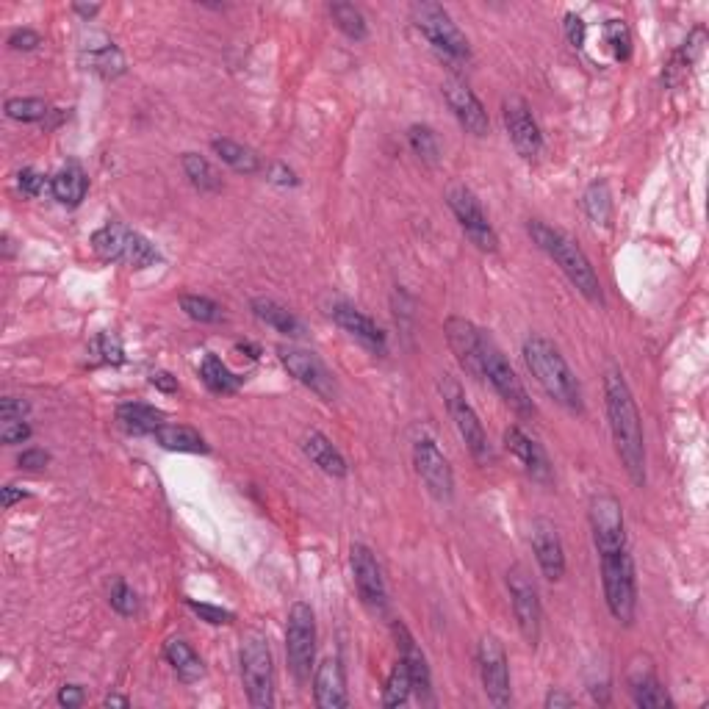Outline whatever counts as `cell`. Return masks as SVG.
<instances>
[{
    "label": "cell",
    "instance_id": "f1b7e54d",
    "mask_svg": "<svg viewBox=\"0 0 709 709\" xmlns=\"http://www.w3.org/2000/svg\"><path fill=\"white\" fill-rule=\"evenodd\" d=\"M86 192H89V178H86V172L78 164H67V167H61L50 178V194L61 205H67V208H75V205L84 203Z\"/></svg>",
    "mask_w": 709,
    "mask_h": 709
},
{
    "label": "cell",
    "instance_id": "7bdbcfd3",
    "mask_svg": "<svg viewBox=\"0 0 709 709\" xmlns=\"http://www.w3.org/2000/svg\"><path fill=\"white\" fill-rule=\"evenodd\" d=\"M181 311L194 319V322H203V325H214L222 319V308L217 302L208 300V297H197V294H186L181 297Z\"/></svg>",
    "mask_w": 709,
    "mask_h": 709
},
{
    "label": "cell",
    "instance_id": "60d3db41",
    "mask_svg": "<svg viewBox=\"0 0 709 709\" xmlns=\"http://www.w3.org/2000/svg\"><path fill=\"white\" fill-rule=\"evenodd\" d=\"M408 142L413 147V153L427 161V164H438L441 156V147H438V136L430 125H410L408 128Z\"/></svg>",
    "mask_w": 709,
    "mask_h": 709
},
{
    "label": "cell",
    "instance_id": "30bf717a",
    "mask_svg": "<svg viewBox=\"0 0 709 709\" xmlns=\"http://www.w3.org/2000/svg\"><path fill=\"white\" fill-rule=\"evenodd\" d=\"M286 657L294 679L305 685L311 679L313 657H316V615L311 604L297 601L291 604L289 621H286Z\"/></svg>",
    "mask_w": 709,
    "mask_h": 709
},
{
    "label": "cell",
    "instance_id": "e575fe53",
    "mask_svg": "<svg viewBox=\"0 0 709 709\" xmlns=\"http://www.w3.org/2000/svg\"><path fill=\"white\" fill-rule=\"evenodd\" d=\"M181 167L194 189H200V192L205 194H214L222 189V178H219V172L214 169V164H211L208 158L200 156V153H183Z\"/></svg>",
    "mask_w": 709,
    "mask_h": 709
},
{
    "label": "cell",
    "instance_id": "db71d44e",
    "mask_svg": "<svg viewBox=\"0 0 709 709\" xmlns=\"http://www.w3.org/2000/svg\"><path fill=\"white\" fill-rule=\"evenodd\" d=\"M9 45L14 50H37L42 45V37H39L37 31H31V28H23V31H14L12 37H9Z\"/></svg>",
    "mask_w": 709,
    "mask_h": 709
},
{
    "label": "cell",
    "instance_id": "bcb514c9",
    "mask_svg": "<svg viewBox=\"0 0 709 709\" xmlns=\"http://www.w3.org/2000/svg\"><path fill=\"white\" fill-rule=\"evenodd\" d=\"M17 186H20V192L28 194V197H39L45 189H50V181L42 172H37V169H23V172L17 175Z\"/></svg>",
    "mask_w": 709,
    "mask_h": 709
},
{
    "label": "cell",
    "instance_id": "ba28073f",
    "mask_svg": "<svg viewBox=\"0 0 709 709\" xmlns=\"http://www.w3.org/2000/svg\"><path fill=\"white\" fill-rule=\"evenodd\" d=\"M413 25L419 28L421 34L427 37V42L433 45L441 56H446L449 61H469L471 48L466 34L457 28V23L449 17L441 3H430V0H421L410 9Z\"/></svg>",
    "mask_w": 709,
    "mask_h": 709
},
{
    "label": "cell",
    "instance_id": "ffe728a7",
    "mask_svg": "<svg viewBox=\"0 0 709 709\" xmlns=\"http://www.w3.org/2000/svg\"><path fill=\"white\" fill-rule=\"evenodd\" d=\"M529 543H532V554L538 560L543 577L549 582H560L565 577V549L563 541H560V532L549 518H535L532 521Z\"/></svg>",
    "mask_w": 709,
    "mask_h": 709
},
{
    "label": "cell",
    "instance_id": "91938a15",
    "mask_svg": "<svg viewBox=\"0 0 709 709\" xmlns=\"http://www.w3.org/2000/svg\"><path fill=\"white\" fill-rule=\"evenodd\" d=\"M75 12L81 14V17H86V20H92L97 12H100V6H84V3H75L73 6Z\"/></svg>",
    "mask_w": 709,
    "mask_h": 709
},
{
    "label": "cell",
    "instance_id": "3957f363",
    "mask_svg": "<svg viewBox=\"0 0 709 709\" xmlns=\"http://www.w3.org/2000/svg\"><path fill=\"white\" fill-rule=\"evenodd\" d=\"M527 233L532 236V241L541 247L543 253L549 255L554 264L563 269V275L571 280V286H574L585 300L593 302V305H601V302H604L599 275H596L590 258L585 255V250L579 247L577 241L571 239L568 233H563V230L541 222V219H532L527 225Z\"/></svg>",
    "mask_w": 709,
    "mask_h": 709
},
{
    "label": "cell",
    "instance_id": "5bb4252c",
    "mask_svg": "<svg viewBox=\"0 0 709 709\" xmlns=\"http://www.w3.org/2000/svg\"><path fill=\"white\" fill-rule=\"evenodd\" d=\"M413 466H416V474L424 482V488L433 493V499L452 502V496H455V474H452L449 460H446L444 452L438 449L433 438H416L413 441Z\"/></svg>",
    "mask_w": 709,
    "mask_h": 709
},
{
    "label": "cell",
    "instance_id": "d590c367",
    "mask_svg": "<svg viewBox=\"0 0 709 709\" xmlns=\"http://www.w3.org/2000/svg\"><path fill=\"white\" fill-rule=\"evenodd\" d=\"M200 377H203V383L214 391V394H236L241 388V380L239 374H233L222 363V358H217V355H205V361L200 363Z\"/></svg>",
    "mask_w": 709,
    "mask_h": 709
},
{
    "label": "cell",
    "instance_id": "2e32d148",
    "mask_svg": "<svg viewBox=\"0 0 709 709\" xmlns=\"http://www.w3.org/2000/svg\"><path fill=\"white\" fill-rule=\"evenodd\" d=\"M277 355H280V363L289 369L291 377H297V383L311 388L316 397H322L325 402H333L338 397L336 377H333V372L327 369L325 363L319 361V355H313V352L300 347H280Z\"/></svg>",
    "mask_w": 709,
    "mask_h": 709
},
{
    "label": "cell",
    "instance_id": "4dcf8cb0",
    "mask_svg": "<svg viewBox=\"0 0 709 709\" xmlns=\"http://www.w3.org/2000/svg\"><path fill=\"white\" fill-rule=\"evenodd\" d=\"M156 444L167 452H189V455H205L208 452V444L205 438L194 427H186V424H161L156 433Z\"/></svg>",
    "mask_w": 709,
    "mask_h": 709
},
{
    "label": "cell",
    "instance_id": "f6af8a7d",
    "mask_svg": "<svg viewBox=\"0 0 709 709\" xmlns=\"http://www.w3.org/2000/svg\"><path fill=\"white\" fill-rule=\"evenodd\" d=\"M186 604H189V610H192L194 615H200V618H203L205 624L225 626L233 621V613H230V610H222V607H214V604H200V601H194V599H189Z\"/></svg>",
    "mask_w": 709,
    "mask_h": 709
},
{
    "label": "cell",
    "instance_id": "c3c4849f",
    "mask_svg": "<svg viewBox=\"0 0 709 709\" xmlns=\"http://www.w3.org/2000/svg\"><path fill=\"white\" fill-rule=\"evenodd\" d=\"M565 37L574 48H585V39H588V25L577 14H565Z\"/></svg>",
    "mask_w": 709,
    "mask_h": 709
},
{
    "label": "cell",
    "instance_id": "11a10c76",
    "mask_svg": "<svg viewBox=\"0 0 709 709\" xmlns=\"http://www.w3.org/2000/svg\"><path fill=\"white\" fill-rule=\"evenodd\" d=\"M59 704L61 707L73 709L84 704V687L81 685H64L59 690Z\"/></svg>",
    "mask_w": 709,
    "mask_h": 709
},
{
    "label": "cell",
    "instance_id": "d6a6232c",
    "mask_svg": "<svg viewBox=\"0 0 709 709\" xmlns=\"http://www.w3.org/2000/svg\"><path fill=\"white\" fill-rule=\"evenodd\" d=\"M253 313L264 322V325H269L272 330H277V333H283V336H291L297 338L305 333V327H302V322L294 316V313L286 308V305H280L277 300H269V297H255L253 300Z\"/></svg>",
    "mask_w": 709,
    "mask_h": 709
},
{
    "label": "cell",
    "instance_id": "ac0fdd59",
    "mask_svg": "<svg viewBox=\"0 0 709 709\" xmlns=\"http://www.w3.org/2000/svg\"><path fill=\"white\" fill-rule=\"evenodd\" d=\"M502 117H505V128L510 142L516 147V153L521 158H532L541 156L543 150V133L538 128V122L532 117V109L521 97H505L502 103Z\"/></svg>",
    "mask_w": 709,
    "mask_h": 709
},
{
    "label": "cell",
    "instance_id": "ab89813d",
    "mask_svg": "<svg viewBox=\"0 0 709 709\" xmlns=\"http://www.w3.org/2000/svg\"><path fill=\"white\" fill-rule=\"evenodd\" d=\"M3 109L9 120L17 122H42L50 114L48 103L39 97H9Z\"/></svg>",
    "mask_w": 709,
    "mask_h": 709
},
{
    "label": "cell",
    "instance_id": "277c9868",
    "mask_svg": "<svg viewBox=\"0 0 709 709\" xmlns=\"http://www.w3.org/2000/svg\"><path fill=\"white\" fill-rule=\"evenodd\" d=\"M599 560L607 610L618 624L629 626L637 613V579L632 554L629 549H621V552L599 554Z\"/></svg>",
    "mask_w": 709,
    "mask_h": 709
},
{
    "label": "cell",
    "instance_id": "1f68e13d",
    "mask_svg": "<svg viewBox=\"0 0 709 709\" xmlns=\"http://www.w3.org/2000/svg\"><path fill=\"white\" fill-rule=\"evenodd\" d=\"M164 657H167V662L172 665V671L178 673V679L186 682V685L200 682V679L205 676L203 660L197 657V651H194L186 640H181V637L167 640V646H164Z\"/></svg>",
    "mask_w": 709,
    "mask_h": 709
},
{
    "label": "cell",
    "instance_id": "7dc6e473",
    "mask_svg": "<svg viewBox=\"0 0 709 709\" xmlns=\"http://www.w3.org/2000/svg\"><path fill=\"white\" fill-rule=\"evenodd\" d=\"M31 427L25 424V421H3V430H0V441L6 446L12 444H23V441H28L31 438Z\"/></svg>",
    "mask_w": 709,
    "mask_h": 709
},
{
    "label": "cell",
    "instance_id": "ee69618b",
    "mask_svg": "<svg viewBox=\"0 0 709 709\" xmlns=\"http://www.w3.org/2000/svg\"><path fill=\"white\" fill-rule=\"evenodd\" d=\"M109 601H111V607H114V610H117L120 615H125V618H131V615L139 613V599H136V590H133L128 582H122V579H117V582L111 585Z\"/></svg>",
    "mask_w": 709,
    "mask_h": 709
},
{
    "label": "cell",
    "instance_id": "7402d4cb",
    "mask_svg": "<svg viewBox=\"0 0 709 709\" xmlns=\"http://www.w3.org/2000/svg\"><path fill=\"white\" fill-rule=\"evenodd\" d=\"M446 341H449V349L452 355L460 363L463 372H469L471 377L482 380V361H480V338L482 330L471 325L469 319L463 316H449L444 325Z\"/></svg>",
    "mask_w": 709,
    "mask_h": 709
},
{
    "label": "cell",
    "instance_id": "6da1fadb",
    "mask_svg": "<svg viewBox=\"0 0 709 709\" xmlns=\"http://www.w3.org/2000/svg\"><path fill=\"white\" fill-rule=\"evenodd\" d=\"M604 408L610 419V433H613L615 452L621 457V466L629 474V480L637 488L646 485V441H643V424L637 413L635 397L626 385L624 374L610 372L604 374Z\"/></svg>",
    "mask_w": 709,
    "mask_h": 709
},
{
    "label": "cell",
    "instance_id": "94428289",
    "mask_svg": "<svg viewBox=\"0 0 709 709\" xmlns=\"http://www.w3.org/2000/svg\"><path fill=\"white\" fill-rule=\"evenodd\" d=\"M103 704H106V707H131V701L125 696H109Z\"/></svg>",
    "mask_w": 709,
    "mask_h": 709
},
{
    "label": "cell",
    "instance_id": "8fae6325",
    "mask_svg": "<svg viewBox=\"0 0 709 709\" xmlns=\"http://www.w3.org/2000/svg\"><path fill=\"white\" fill-rule=\"evenodd\" d=\"M590 532H593V546L596 552H621L626 549V524L624 507L610 493H599L590 499L588 507Z\"/></svg>",
    "mask_w": 709,
    "mask_h": 709
},
{
    "label": "cell",
    "instance_id": "d4e9b609",
    "mask_svg": "<svg viewBox=\"0 0 709 709\" xmlns=\"http://www.w3.org/2000/svg\"><path fill=\"white\" fill-rule=\"evenodd\" d=\"M330 313H333L336 325L352 338H358L363 347L374 349V352H385V333L377 327L372 316H366V313L358 311L355 305H347V302L333 305Z\"/></svg>",
    "mask_w": 709,
    "mask_h": 709
},
{
    "label": "cell",
    "instance_id": "836d02e7",
    "mask_svg": "<svg viewBox=\"0 0 709 709\" xmlns=\"http://www.w3.org/2000/svg\"><path fill=\"white\" fill-rule=\"evenodd\" d=\"M211 150L217 153L219 161H225L230 169H236L241 175H255L261 172V156L255 153L253 147H244L233 139H214Z\"/></svg>",
    "mask_w": 709,
    "mask_h": 709
},
{
    "label": "cell",
    "instance_id": "52a82bcc",
    "mask_svg": "<svg viewBox=\"0 0 709 709\" xmlns=\"http://www.w3.org/2000/svg\"><path fill=\"white\" fill-rule=\"evenodd\" d=\"M480 361L482 380H488L493 385V391L499 394V399L505 402L507 408L516 410L518 416H535V405H532L524 383L518 380L516 369L510 366L499 344L491 336H485V333L480 338Z\"/></svg>",
    "mask_w": 709,
    "mask_h": 709
},
{
    "label": "cell",
    "instance_id": "7c38bea8",
    "mask_svg": "<svg viewBox=\"0 0 709 709\" xmlns=\"http://www.w3.org/2000/svg\"><path fill=\"white\" fill-rule=\"evenodd\" d=\"M446 203H449L452 214L460 222L463 233L471 239V244H477L482 253H496L499 250V236H496V230H493V225L485 217V211H482L480 200L474 197V192H469L466 186H452L446 192Z\"/></svg>",
    "mask_w": 709,
    "mask_h": 709
},
{
    "label": "cell",
    "instance_id": "9c48e42d",
    "mask_svg": "<svg viewBox=\"0 0 709 709\" xmlns=\"http://www.w3.org/2000/svg\"><path fill=\"white\" fill-rule=\"evenodd\" d=\"M441 397H444L446 410H449V416L455 421L457 435L463 438V444H466V449L471 452V457H474L477 463H491L493 449L491 444H488V433H485V427H482L477 410L469 405L463 388H460L452 377H444V380H441Z\"/></svg>",
    "mask_w": 709,
    "mask_h": 709
},
{
    "label": "cell",
    "instance_id": "4316f807",
    "mask_svg": "<svg viewBox=\"0 0 709 709\" xmlns=\"http://www.w3.org/2000/svg\"><path fill=\"white\" fill-rule=\"evenodd\" d=\"M81 59H84L86 70L103 75V78H117L125 73V59L117 50V45L109 37L97 34L92 37V45H81Z\"/></svg>",
    "mask_w": 709,
    "mask_h": 709
},
{
    "label": "cell",
    "instance_id": "f907efd6",
    "mask_svg": "<svg viewBox=\"0 0 709 709\" xmlns=\"http://www.w3.org/2000/svg\"><path fill=\"white\" fill-rule=\"evenodd\" d=\"M50 463V455L45 449H25L23 455L17 457V466L25 471H39Z\"/></svg>",
    "mask_w": 709,
    "mask_h": 709
},
{
    "label": "cell",
    "instance_id": "44dd1931",
    "mask_svg": "<svg viewBox=\"0 0 709 709\" xmlns=\"http://www.w3.org/2000/svg\"><path fill=\"white\" fill-rule=\"evenodd\" d=\"M391 635L397 640L399 660L408 665L410 679H413V693H416L421 701H430V696H433V671H430L427 654L421 651L416 637L410 635V629L402 624V621H394V624H391Z\"/></svg>",
    "mask_w": 709,
    "mask_h": 709
},
{
    "label": "cell",
    "instance_id": "f5cc1de1",
    "mask_svg": "<svg viewBox=\"0 0 709 709\" xmlns=\"http://www.w3.org/2000/svg\"><path fill=\"white\" fill-rule=\"evenodd\" d=\"M266 178H269V183H275V186H297V175H294V169H289L286 164H269V169H266Z\"/></svg>",
    "mask_w": 709,
    "mask_h": 709
},
{
    "label": "cell",
    "instance_id": "680465c9",
    "mask_svg": "<svg viewBox=\"0 0 709 709\" xmlns=\"http://www.w3.org/2000/svg\"><path fill=\"white\" fill-rule=\"evenodd\" d=\"M546 707L549 709H557V707H574V698L565 696V693H560V690H552L549 696H546Z\"/></svg>",
    "mask_w": 709,
    "mask_h": 709
},
{
    "label": "cell",
    "instance_id": "8d00e7d4",
    "mask_svg": "<svg viewBox=\"0 0 709 709\" xmlns=\"http://www.w3.org/2000/svg\"><path fill=\"white\" fill-rule=\"evenodd\" d=\"M582 208H585V214H588L596 225H610V219H613V194L607 189V183H590L588 192L582 197Z\"/></svg>",
    "mask_w": 709,
    "mask_h": 709
},
{
    "label": "cell",
    "instance_id": "5b68a950",
    "mask_svg": "<svg viewBox=\"0 0 709 709\" xmlns=\"http://www.w3.org/2000/svg\"><path fill=\"white\" fill-rule=\"evenodd\" d=\"M239 662L247 701L255 709L272 707L275 704V660H272L269 640L261 632H250L241 643Z\"/></svg>",
    "mask_w": 709,
    "mask_h": 709
},
{
    "label": "cell",
    "instance_id": "816d5d0a",
    "mask_svg": "<svg viewBox=\"0 0 709 709\" xmlns=\"http://www.w3.org/2000/svg\"><path fill=\"white\" fill-rule=\"evenodd\" d=\"M95 349H100V358L106 363H122V347L117 338L111 336H97Z\"/></svg>",
    "mask_w": 709,
    "mask_h": 709
},
{
    "label": "cell",
    "instance_id": "6f0895ef",
    "mask_svg": "<svg viewBox=\"0 0 709 709\" xmlns=\"http://www.w3.org/2000/svg\"><path fill=\"white\" fill-rule=\"evenodd\" d=\"M0 493H3V507H6V510L17 505V502H23V499H28V491H23V488H14V485H6V488H0Z\"/></svg>",
    "mask_w": 709,
    "mask_h": 709
},
{
    "label": "cell",
    "instance_id": "603a6c76",
    "mask_svg": "<svg viewBox=\"0 0 709 709\" xmlns=\"http://www.w3.org/2000/svg\"><path fill=\"white\" fill-rule=\"evenodd\" d=\"M505 446L507 452L524 466V471H527L532 480L552 482V460L546 455V449H543L535 438H529L521 427H507Z\"/></svg>",
    "mask_w": 709,
    "mask_h": 709
},
{
    "label": "cell",
    "instance_id": "74e56055",
    "mask_svg": "<svg viewBox=\"0 0 709 709\" xmlns=\"http://www.w3.org/2000/svg\"><path fill=\"white\" fill-rule=\"evenodd\" d=\"M330 17H333V23H336L349 39H355V42H361V39H366V34H369L366 17H363L361 9H358L355 3H344V0L330 3Z\"/></svg>",
    "mask_w": 709,
    "mask_h": 709
},
{
    "label": "cell",
    "instance_id": "681fc988",
    "mask_svg": "<svg viewBox=\"0 0 709 709\" xmlns=\"http://www.w3.org/2000/svg\"><path fill=\"white\" fill-rule=\"evenodd\" d=\"M31 405L25 399L17 397H3L0 399V419L3 421H23L28 416Z\"/></svg>",
    "mask_w": 709,
    "mask_h": 709
},
{
    "label": "cell",
    "instance_id": "4fadbf2b",
    "mask_svg": "<svg viewBox=\"0 0 709 709\" xmlns=\"http://www.w3.org/2000/svg\"><path fill=\"white\" fill-rule=\"evenodd\" d=\"M507 590H510V601H513V613H516L518 629H521V635H524L529 646L535 649L538 640H541L543 624L538 588H535V582L529 579L524 568H510V571H507Z\"/></svg>",
    "mask_w": 709,
    "mask_h": 709
},
{
    "label": "cell",
    "instance_id": "cb8c5ba5",
    "mask_svg": "<svg viewBox=\"0 0 709 709\" xmlns=\"http://www.w3.org/2000/svg\"><path fill=\"white\" fill-rule=\"evenodd\" d=\"M313 701L322 709L349 707L347 679H344V665L338 657H327L313 673Z\"/></svg>",
    "mask_w": 709,
    "mask_h": 709
},
{
    "label": "cell",
    "instance_id": "83f0119b",
    "mask_svg": "<svg viewBox=\"0 0 709 709\" xmlns=\"http://www.w3.org/2000/svg\"><path fill=\"white\" fill-rule=\"evenodd\" d=\"M629 696L640 709H668L673 707L668 690L662 687L654 671H635L629 676Z\"/></svg>",
    "mask_w": 709,
    "mask_h": 709
},
{
    "label": "cell",
    "instance_id": "7a4b0ae2",
    "mask_svg": "<svg viewBox=\"0 0 709 709\" xmlns=\"http://www.w3.org/2000/svg\"><path fill=\"white\" fill-rule=\"evenodd\" d=\"M521 352H524V363H527L529 374L535 377V383L541 385L560 408L571 410V413L585 410L582 385H579L577 374L568 366L563 352L554 347L549 338L529 336Z\"/></svg>",
    "mask_w": 709,
    "mask_h": 709
},
{
    "label": "cell",
    "instance_id": "484cf974",
    "mask_svg": "<svg viewBox=\"0 0 709 709\" xmlns=\"http://www.w3.org/2000/svg\"><path fill=\"white\" fill-rule=\"evenodd\" d=\"M302 452L308 455L313 466H319V469L325 471L327 477H336V480L347 477V460H344V455L338 452L333 441H330L325 433H319V430L305 433V438H302Z\"/></svg>",
    "mask_w": 709,
    "mask_h": 709
},
{
    "label": "cell",
    "instance_id": "e0dca14e",
    "mask_svg": "<svg viewBox=\"0 0 709 709\" xmlns=\"http://www.w3.org/2000/svg\"><path fill=\"white\" fill-rule=\"evenodd\" d=\"M349 563H352V577H355V588H358L363 604L372 613H383L388 607V588H385L383 568L377 563L372 549L363 543H355L349 549Z\"/></svg>",
    "mask_w": 709,
    "mask_h": 709
},
{
    "label": "cell",
    "instance_id": "6125c7cd",
    "mask_svg": "<svg viewBox=\"0 0 709 709\" xmlns=\"http://www.w3.org/2000/svg\"><path fill=\"white\" fill-rule=\"evenodd\" d=\"M236 349H239V352H247V358H253V361L261 355V349L255 347V344H239Z\"/></svg>",
    "mask_w": 709,
    "mask_h": 709
},
{
    "label": "cell",
    "instance_id": "9a60e30c",
    "mask_svg": "<svg viewBox=\"0 0 709 709\" xmlns=\"http://www.w3.org/2000/svg\"><path fill=\"white\" fill-rule=\"evenodd\" d=\"M477 668H480V682L485 696L493 707H507L510 704V665L502 643L493 635H485L477 646Z\"/></svg>",
    "mask_w": 709,
    "mask_h": 709
},
{
    "label": "cell",
    "instance_id": "b9f144b4",
    "mask_svg": "<svg viewBox=\"0 0 709 709\" xmlns=\"http://www.w3.org/2000/svg\"><path fill=\"white\" fill-rule=\"evenodd\" d=\"M604 42L613 53L615 61H626L632 56V34L624 20H607L604 23Z\"/></svg>",
    "mask_w": 709,
    "mask_h": 709
},
{
    "label": "cell",
    "instance_id": "8992f818",
    "mask_svg": "<svg viewBox=\"0 0 709 709\" xmlns=\"http://www.w3.org/2000/svg\"><path fill=\"white\" fill-rule=\"evenodd\" d=\"M92 247L103 261L111 264H122L128 269H147V266L158 264V250L145 239L142 233H136L122 222H109L100 230H95L92 236Z\"/></svg>",
    "mask_w": 709,
    "mask_h": 709
},
{
    "label": "cell",
    "instance_id": "f35d334b",
    "mask_svg": "<svg viewBox=\"0 0 709 709\" xmlns=\"http://www.w3.org/2000/svg\"><path fill=\"white\" fill-rule=\"evenodd\" d=\"M410 693H413V679H410L408 665L397 660V665L391 668L388 679H385L383 707H402V704H408Z\"/></svg>",
    "mask_w": 709,
    "mask_h": 709
},
{
    "label": "cell",
    "instance_id": "f546056e",
    "mask_svg": "<svg viewBox=\"0 0 709 709\" xmlns=\"http://www.w3.org/2000/svg\"><path fill=\"white\" fill-rule=\"evenodd\" d=\"M117 421H120L125 433L133 435H153L161 424H167L164 413L153 408V405H145V402H122L117 408Z\"/></svg>",
    "mask_w": 709,
    "mask_h": 709
},
{
    "label": "cell",
    "instance_id": "9f6ffc18",
    "mask_svg": "<svg viewBox=\"0 0 709 709\" xmlns=\"http://www.w3.org/2000/svg\"><path fill=\"white\" fill-rule=\"evenodd\" d=\"M150 383L156 385L158 391H164V394H175L178 391V380L169 372H153L150 374Z\"/></svg>",
    "mask_w": 709,
    "mask_h": 709
},
{
    "label": "cell",
    "instance_id": "d6986e66",
    "mask_svg": "<svg viewBox=\"0 0 709 709\" xmlns=\"http://www.w3.org/2000/svg\"><path fill=\"white\" fill-rule=\"evenodd\" d=\"M449 109L455 114V120L460 122V128L471 136H488L491 133V120H488V111L480 103V97L474 95L469 89V84H463L460 78H446L441 84Z\"/></svg>",
    "mask_w": 709,
    "mask_h": 709
}]
</instances>
